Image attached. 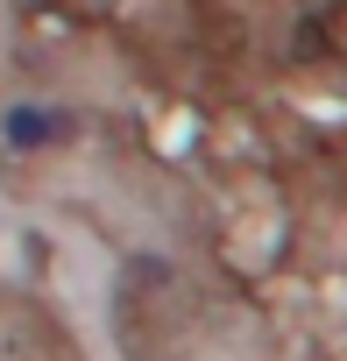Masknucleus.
Segmentation results:
<instances>
[{
    "instance_id": "nucleus-1",
    "label": "nucleus",
    "mask_w": 347,
    "mask_h": 361,
    "mask_svg": "<svg viewBox=\"0 0 347 361\" xmlns=\"http://www.w3.org/2000/svg\"><path fill=\"white\" fill-rule=\"evenodd\" d=\"M0 135H8L15 149H50V142L64 135V121H57L50 106H15V114H8V128H0Z\"/></svg>"
}]
</instances>
